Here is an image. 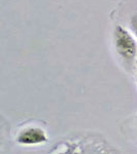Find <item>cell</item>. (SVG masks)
Masks as SVG:
<instances>
[{"instance_id": "cell-6", "label": "cell", "mask_w": 137, "mask_h": 154, "mask_svg": "<svg viewBox=\"0 0 137 154\" xmlns=\"http://www.w3.org/2000/svg\"><path fill=\"white\" fill-rule=\"evenodd\" d=\"M136 125H137V115H136Z\"/></svg>"}, {"instance_id": "cell-2", "label": "cell", "mask_w": 137, "mask_h": 154, "mask_svg": "<svg viewBox=\"0 0 137 154\" xmlns=\"http://www.w3.org/2000/svg\"><path fill=\"white\" fill-rule=\"evenodd\" d=\"M113 43L116 51L128 71L135 69L137 61V42L133 35L124 27L118 26L113 30Z\"/></svg>"}, {"instance_id": "cell-1", "label": "cell", "mask_w": 137, "mask_h": 154, "mask_svg": "<svg viewBox=\"0 0 137 154\" xmlns=\"http://www.w3.org/2000/svg\"><path fill=\"white\" fill-rule=\"evenodd\" d=\"M48 154H119L103 137L96 134H79L56 142Z\"/></svg>"}, {"instance_id": "cell-3", "label": "cell", "mask_w": 137, "mask_h": 154, "mask_svg": "<svg viewBox=\"0 0 137 154\" xmlns=\"http://www.w3.org/2000/svg\"><path fill=\"white\" fill-rule=\"evenodd\" d=\"M16 143L20 146H40L49 142L46 131L39 125H26L20 128L16 135Z\"/></svg>"}, {"instance_id": "cell-4", "label": "cell", "mask_w": 137, "mask_h": 154, "mask_svg": "<svg viewBox=\"0 0 137 154\" xmlns=\"http://www.w3.org/2000/svg\"><path fill=\"white\" fill-rule=\"evenodd\" d=\"M129 27H130L134 36L137 38V12H135V14H133L131 16L130 21H129Z\"/></svg>"}, {"instance_id": "cell-5", "label": "cell", "mask_w": 137, "mask_h": 154, "mask_svg": "<svg viewBox=\"0 0 137 154\" xmlns=\"http://www.w3.org/2000/svg\"><path fill=\"white\" fill-rule=\"evenodd\" d=\"M135 74H136V81H137V61H136V65H135Z\"/></svg>"}]
</instances>
